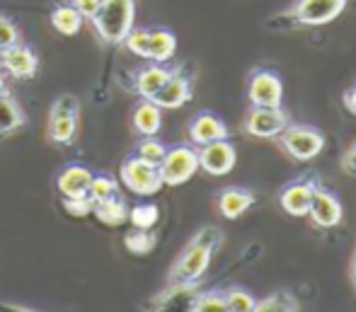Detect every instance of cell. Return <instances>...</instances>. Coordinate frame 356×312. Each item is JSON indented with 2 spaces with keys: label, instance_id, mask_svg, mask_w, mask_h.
I'll list each match as a JSON object with an SVG mask.
<instances>
[{
  "label": "cell",
  "instance_id": "cell-1",
  "mask_svg": "<svg viewBox=\"0 0 356 312\" xmlns=\"http://www.w3.org/2000/svg\"><path fill=\"white\" fill-rule=\"evenodd\" d=\"M220 245H223V233L216 225L202 228L172 264L168 274V284H197V281H202L213 259V252Z\"/></svg>",
  "mask_w": 356,
  "mask_h": 312
},
{
  "label": "cell",
  "instance_id": "cell-2",
  "mask_svg": "<svg viewBox=\"0 0 356 312\" xmlns=\"http://www.w3.org/2000/svg\"><path fill=\"white\" fill-rule=\"evenodd\" d=\"M349 0H296L286 13L274 15L267 22L272 32H291L298 27H323L347 10Z\"/></svg>",
  "mask_w": 356,
  "mask_h": 312
},
{
  "label": "cell",
  "instance_id": "cell-3",
  "mask_svg": "<svg viewBox=\"0 0 356 312\" xmlns=\"http://www.w3.org/2000/svg\"><path fill=\"white\" fill-rule=\"evenodd\" d=\"M138 0H102L92 17V27L104 47H122L136 22Z\"/></svg>",
  "mask_w": 356,
  "mask_h": 312
},
{
  "label": "cell",
  "instance_id": "cell-4",
  "mask_svg": "<svg viewBox=\"0 0 356 312\" xmlns=\"http://www.w3.org/2000/svg\"><path fill=\"white\" fill-rule=\"evenodd\" d=\"M122 47H127L134 56H141L145 61L168 63L177 54V37L168 27H134Z\"/></svg>",
  "mask_w": 356,
  "mask_h": 312
},
{
  "label": "cell",
  "instance_id": "cell-5",
  "mask_svg": "<svg viewBox=\"0 0 356 312\" xmlns=\"http://www.w3.org/2000/svg\"><path fill=\"white\" fill-rule=\"evenodd\" d=\"M80 99L75 95L66 92L51 104L49 112V124H47V138L49 143L58 145H71L78 136V124H80Z\"/></svg>",
  "mask_w": 356,
  "mask_h": 312
},
{
  "label": "cell",
  "instance_id": "cell-6",
  "mask_svg": "<svg viewBox=\"0 0 356 312\" xmlns=\"http://www.w3.org/2000/svg\"><path fill=\"white\" fill-rule=\"evenodd\" d=\"M279 145L298 163H310L325 148V133L318 126L310 124H293L291 122L282 133L277 136Z\"/></svg>",
  "mask_w": 356,
  "mask_h": 312
},
{
  "label": "cell",
  "instance_id": "cell-7",
  "mask_svg": "<svg viewBox=\"0 0 356 312\" xmlns=\"http://www.w3.org/2000/svg\"><path fill=\"white\" fill-rule=\"evenodd\" d=\"M158 172L163 187H179V184L189 182L199 172V150L187 143L172 145L165 153L163 163L158 165Z\"/></svg>",
  "mask_w": 356,
  "mask_h": 312
},
{
  "label": "cell",
  "instance_id": "cell-8",
  "mask_svg": "<svg viewBox=\"0 0 356 312\" xmlns=\"http://www.w3.org/2000/svg\"><path fill=\"white\" fill-rule=\"evenodd\" d=\"M119 179L129 191L138 196H153L163 189V179H160V172L155 165L143 163L141 158L131 155L122 163V170H119Z\"/></svg>",
  "mask_w": 356,
  "mask_h": 312
},
{
  "label": "cell",
  "instance_id": "cell-9",
  "mask_svg": "<svg viewBox=\"0 0 356 312\" xmlns=\"http://www.w3.org/2000/svg\"><path fill=\"white\" fill-rule=\"evenodd\" d=\"M248 97L250 107H282L284 83L279 73L267 68L252 70L248 78Z\"/></svg>",
  "mask_w": 356,
  "mask_h": 312
},
{
  "label": "cell",
  "instance_id": "cell-10",
  "mask_svg": "<svg viewBox=\"0 0 356 312\" xmlns=\"http://www.w3.org/2000/svg\"><path fill=\"white\" fill-rule=\"evenodd\" d=\"M291 124L284 107H250L245 117V131L254 138H277Z\"/></svg>",
  "mask_w": 356,
  "mask_h": 312
},
{
  "label": "cell",
  "instance_id": "cell-11",
  "mask_svg": "<svg viewBox=\"0 0 356 312\" xmlns=\"http://www.w3.org/2000/svg\"><path fill=\"white\" fill-rule=\"evenodd\" d=\"M199 170L213 174V177H223V174L233 172L235 163H238V153L235 145L228 138L213 140V143L199 145Z\"/></svg>",
  "mask_w": 356,
  "mask_h": 312
},
{
  "label": "cell",
  "instance_id": "cell-12",
  "mask_svg": "<svg viewBox=\"0 0 356 312\" xmlns=\"http://www.w3.org/2000/svg\"><path fill=\"white\" fill-rule=\"evenodd\" d=\"M0 68L17 80H32L39 73V56L34 47L17 42L10 49L0 51Z\"/></svg>",
  "mask_w": 356,
  "mask_h": 312
},
{
  "label": "cell",
  "instance_id": "cell-13",
  "mask_svg": "<svg viewBox=\"0 0 356 312\" xmlns=\"http://www.w3.org/2000/svg\"><path fill=\"white\" fill-rule=\"evenodd\" d=\"M318 177L308 174V177H298L293 182H289L279 194V204L289 215L293 218H305L310 208V199H313V191L318 187Z\"/></svg>",
  "mask_w": 356,
  "mask_h": 312
},
{
  "label": "cell",
  "instance_id": "cell-14",
  "mask_svg": "<svg viewBox=\"0 0 356 312\" xmlns=\"http://www.w3.org/2000/svg\"><path fill=\"white\" fill-rule=\"evenodd\" d=\"M344 208L339 204V199L318 184L313 191V199H310V208H308V218L313 220L318 228H337L342 223Z\"/></svg>",
  "mask_w": 356,
  "mask_h": 312
},
{
  "label": "cell",
  "instance_id": "cell-15",
  "mask_svg": "<svg viewBox=\"0 0 356 312\" xmlns=\"http://www.w3.org/2000/svg\"><path fill=\"white\" fill-rule=\"evenodd\" d=\"M192 99V75H187L182 68H175V73L170 75V80L158 90V95L153 97V102L160 109H179Z\"/></svg>",
  "mask_w": 356,
  "mask_h": 312
},
{
  "label": "cell",
  "instance_id": "cell-16",
  "mask_svg": "<svg viewBox=\"0 0 356 312\" xmlns=\"http://www.w3.org/2000/svg\"><path fill=\"white\" fill-rule=\"evenodd\" d=\"M228 138V126L220 117H216L211 112H199L197 117L189 122V140L192 145H207L213 140Z\"/></svg>",
  "mask_w": 356,
  "mask_h": 312
},
{
  "label": "cell",
  "instance_id": "cell-17",
  "mask_svg": "<svg viewBox=\"0 0 356 312\" xmlns=\"http://www.w3.org/2000/svg\"><path fill=\"white\" fill-rule=\"evenodd\" d=\"M254 201H257V196H254L250 189L228 187V189H220L216 204H218V211H220V215H223V218L238 220L240 215H245L250 208H252Z\"/></svg>",
  "mask_w": 356,
  "mask_h": 312
},
{
  "label": "cell",
  "instance_id": "cell-18",
  "mask_svg": "<svg viewBox=\"0 0 356 312\" xmlns=\"http://www.w3.org/2000/svg\"><path fill=\"white\" fill-rule=\"evenodd\" d=\"M92 174L83 165H68L56 179V187L61 191L63 199H75V196H88L90 182H92Z\"/></svg>",
  "mask_w": 356,
  "mask_h": 312
},
{
  "label": "cell",
  "instance_id": "cell-19",
  "mask_svg": "<svg viewBox=\"0 0 356 312\" xmlns=\"http://www.w3.org/2000/svg\"><path fill=\"white\" fill-rule=\"evenodd\" d=\"M172 73H175V68H168L165 63L145 65V68H141L136 73V92L141 95L143 99H153Z\"/></svg>",
  "mask_w": 356,
  "mask_h": 312
},
{
  "label": "cell",
  "instance_id": "cell-20",
  "mask_svg": "<svg viewBox=\"0 0 356 312\" xmlns=\"http://www.w3.org/2000/svg\"><path fill=\"white\" fill-rule=\"evenodd\" d=\"M199 293V281L197 284H168V288L160 290L153 300H150V310H168L172 305H182L189 308L192 298Z\"/></svg>",
  "mask_w": 356,
  "mask_h": 312
},
{
  "label": "cell",
  "instance_id": "cell-21",
  "mask_svg": "<svg viewBox=\"0 0 356 312\" xmlns=\"http://www.w3.org/2000/svg\"><path fill=\"white\" fill-rule=\"evenodd\" d=\"M92 215L99 220V223L109 225V228H117V225H124L129 220V206L122 196L114 194V196H109V199L95 201Z\"/></svg>",
  "mask_w": 356,
  "mask_h": 312
},
{
  "label": "cell",
  "instance_id": "cell-22",
  "mask_svg": "<svg viewBox=\"0 0 356 312\" xmlns=\"http://www.w3.org/2000/svg\"><path fill=\"white\" fill-rule=\"evenodd\" d=\"M163 126V109L153 102V99H143L136 109H134V129L138 136H155Z\"/></svg>",
  "mask_w": 356,
  "mask_h": 312
},
{
  "label": "cell",
  "instance_id": "cell-23",
  "mask_svg": "<svg viewBox=\"0 0 356 312\" xmlns=\"http://www.w3.org/2000/svg\"><path fill=\"white\" fill-rule=\"evenodd\" d=\"M51 27L63 37H75L83 27V15L68 3H61L51 10Z\"/></svg>",
  "mask_w": 356,
  "mask_h": 312
},
{
  "label": "cell",
  "instance_id": "cell-24",
  "mask_svg": "<svg viewBox=\"0 0 356 312\" xmlns=\"http://www.w3.org/2000/svg\"><path fill=\"white\" fill-rule=\"evenodd\" d=\"M24 124H27V114L17 104V99L10 95L0 97V136L13 133V131L22 129Z\"/></svg>",
  "mask_w": 356,
  "mask_h": 312
},
{
  "label": "cell",
  "instance_id": "cell-25",
  "mask_svg": "<svg viewBox=\"0 0 356 312\" xmlns=\"http://www.w3.org/2000/svg\"><path fill=\"white\" fill-rule=\"evenodd\" d=\"M158 233L153 228H134L124 235V247H127L131 254H138V256H145L155 249L158 245Z\"/></svg>",
  "mask_w": 356,
  "mask_h": 312
},
{
  "label": "cell",
  "instance_id": "cell-26",
  "mask_svg": "<svg viewBox=\"0 0 356 312\" xmlns=\"http://www.w3.org/2000/svg\"><path fill=\"white\" fill-rule=\"evenodd\" d=\"M296 310H300V303L289 290H277V293L254 303V312H296Z\"/></svg>",
  "mask_w": 356,
  "mask_h": 312
},
{
  "label": "cell",
  "instance_id": "cell-27",
  "mask_svg": "<svg viewBox=\"0 0 356 312\" xmlns=\"http://www.w3.org/2000/svg\"><path fill=\"white\" fill-rule=\"evenodd\" d=\"M192 312H228L225 310V295L223 290H199L192 298L189 308Z\"/></svg>",
  "mask_w": 356,
  "mask_h": 312
},
{
  "label": "cell",
  "instance_id": "cell-28",
  "mask_svg": "<svg viewBox=\"0 0 356 312\" xmlns=\"http://www.w3.org/2000/svg\"><path fill=\"white\" fill-rule=\"evenodd\" d=\"M165 153H168V145L163 143V140H158L155 136H143V140L138 143V148H136V158H141L143 163H148V165H155L158 167L160 163H163V158H165Z\"/></svg>",
  "mask_w": 356,
  "mask_h": 312
},
{
  "label": "cell",
  "instance_id": "cell-29",
  "mask_svg": "<svg viewBox=\"0 0 356 312\" xmlns=\"http://www.w3.org/2000/svg\"><path fill=\"white\" fill-rule=\"evenodd\" d=\"M119 194V182L117 177L107 172H99V174H92V182H90V191L88 196L92 201H102V199H109V196Z\"/></svg>",
  "mask_w": 356,
  "mask_h": 312
},
{
  "label": "cell",
  "instance_id": "cell-30",
  "mask_svg": "<svg viewBox=\"0 0 356 312\" xmlns=\"http://www.w3.org/2000/svg\"><path fill=\"white\" fill-rule=\"evenodd\" d=\"M225 295V310L228 312H254V303H257V298H254L252 293H248L245 288H228L223 290Z\"/></svg>",
  "mask_w": 356,
  "mask_h": 312
},
{
  "label": "cell",
  "instance_id": "cell-31",
  "mask_svg": "<svg viewBox=\"0 0 356 312\" xmlns=\"http://www.w3.org/2000/svg\"><path fill=\"white\" fill-rule=\"evenodd\" d=\"M129 220L134 228H155L160 220V208L155 204H141L136 208H129Z\"/></svg>",
  "mask_w": 356,
  "mask_h": 312
},
{
  "label": "cell",
  "instance_id": "cell-32",
  "mask_svg": "<svg viewBox=\"0 0 356 312\" xmlns=\"http://www.w3.org/2000/svg\"><path fill=\"white\" fill-rule=\"evenodd\" d=\"M17 42H22L17 24L0 13V51H3V49H10L13 44H17Z\"/></svg>",
  "mask_w": 356,
  "mask_h": 312
},
{
  "label": "cell",
  "instance_id": "cell-33",
  "mask_svg": "<svg viewBox=\"0 0 356 312\" xmlns=\"http://www.w3.org/2000/svg\"><path fill=\"white\" fill-rule=\"evenodd\" d=\"M95 201L90 196H75V199H63V208L73 215V218H85V215L92 213Z\"/></svg>",
  "mask_w": 356,
  "mask_h": 312
},
{
  "label": "cell",
  "instance_id": "cell-34",
  "mask_svg": "<svg viewBox=\"0 0 356 312\" xmlns=\"http://www.w3.org/2000/svg\"><path fill=\"white\" fill-rule=\"evenodd\" d=\"M66 3L73 5V8L83 15V19H92L95 13L99 10V3H102V0H66Z\"/></svg>",
  "mask_w": 356,
  "mask_h": 312
},
{
  "label": "cell",
  "instance_id": "cell-35",
  "mask_svg": "<svg viewBox=\"0 0 356 312\" xmlns=\"http://www.w3.org/2000/svg\"><path fill=\"white\" fill-rule=\"evenodd\" d=\"M339 165H342V172H347V174H352V177H356V140L347 148V153L342 155Z\"/></svg>",
  "mask_w": 356,
  "mask_h": 312
},
{
  "label": "cell",
  "instance_id": "cell-36",
  "mask_svg": "<svg viewBox=\"0 0 356 312\" xmlns=\"http://www.w3.org/2000/svg\"><path fill=\"white\" fill-rule=\"evenodd\" d=\"M344 107L352 114H356V85L352 90H347V95H344Z\"/></svg>",
  "mask_w": 356,
  "mask_h": 312
},
{
  "label": "cell",
  "instance_id": "cell-37",
  "mask_svg": "<svg viewBox=\"0 0 356 312\" xmlns=\"http://www.w3.org/2000/svg\"><path fill=\"white\" fill-rule=\"evenodd\" d=\"M5 95H10V90H8V83L3 80V75H0V97H5Z\"/></svg>",
  "mask_w": 356,
  "mask_h": 312
},
{
  "label": "cell",
  "instance_id": "cell-38",
  "mask_svg": "<svg viewBox=\"0 0 356 312\" xmlns=\"http://www.w3.org/2000/svg\"><path fill=\"white\" fill-rule=\"evenodd\" d=\"M352 281H354V288H356V252L352 256Z\"/></svg>",
  "mask_w": 356,
  "mask_h": 312
}]
</instances>
